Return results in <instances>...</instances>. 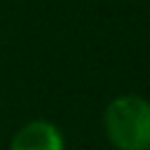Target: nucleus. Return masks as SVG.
<instances>
[{
	"instance_id": "1",
	"label": "nucleus",
	"mask_w": 150,
	"mask_h": 150,
	"mask_svg": "<svg viewBox=\"0 0 150 150\" xmlns=\"http://www.w3.org/2000/svg\"><path fill=\"white\" fill-rule=\"evenodd\" d=\"M103 131L117 150H150V101L136 94L112 98L103 110Z\"/></svg>"
},
{
	"instance_id": "2",
	"label": "nucleus",
	"mask_w": 150,
	"mask_h": 150,
	"mask_svg": "<svg viewBox=\"0 0 150 150\" xmlns=\"http://www.w3.org/2000/svg\"><path fill=\"white\" fill-rule=\"evenodd\" d=\"M9 150H66V141L56 124L47 120H30L14 131Z\"/></svg>"
}]
</instances>
